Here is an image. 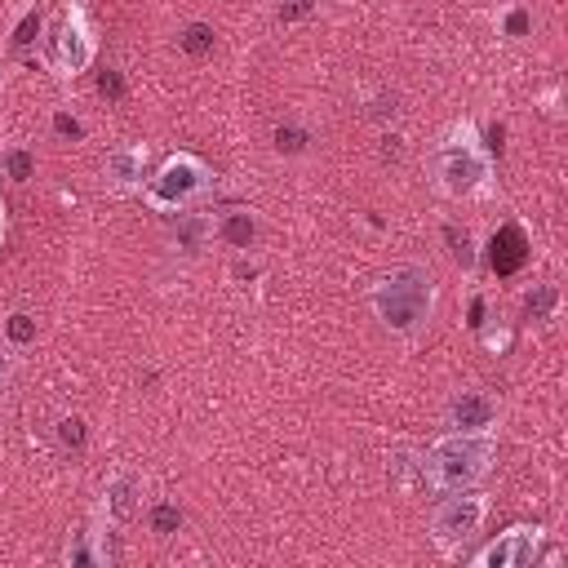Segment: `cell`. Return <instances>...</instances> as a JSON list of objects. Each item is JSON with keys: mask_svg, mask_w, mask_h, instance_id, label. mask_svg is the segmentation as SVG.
I'll return each instance as SVG.
<instances>
[{"mask_svg": "<svg viewBox=\"0 0 568 568\" xmlns=\"http://www.w3.org/2000/svg\"><path fill=\"white\" fill-rule=\"evenodd\" d=\"M146 160H151L146 142H124V146H115V151L106 155V164H102V182H106V191H115V195H133V191H142Z\"/></svg>", "mask_w": 568, "mask_h": 568, "instance_id": "obj_8", "label": "cell"}, {"mask_svg": "<svg viewBox=\"0 0 568 568\" xmlns=\"http://www.w3.org/2000/svg\"><path fill=\"white\" fill-rule=\"evenodd\" d=\"M62 439L75 444V439H80V422H62Z\"/></svg>", "mask_w": 568, "mask_h": 568, "instance_id": "obj_21", "label": "cell"}, {"mask_svg": "<svg viewBox=\"0 0 568 568\" xmlns=\"http://www.w3.org/2000/svg\"><path fill=\"white\" fill-rule=\"evenodd\" d=\"M430 182L448 200H479L493 186V155L470 124H453L430 146Z\"/></svg>", "mask_w": 568, "mask_h": 568, "instance_id": "obj_1", "label": "cell"}, {"mask_svg": "<svg viewBox=\"0 0 568 568\" xmlns=\"http://www.w3.org/2000/svg\"><path fill=\"white\" fill-rule=\"evenodd\" d=\"M275 138H280V151H284V146H288V151H297V146H302V133H284V129H280Z\"/></svg>", "mask_w": 568, "mask_h": 568, "instance_id": "obj_20", "label": "cell"}, {"mask_svg": "<svg viewBox=\"0 0 568 568\" xmlns=\"http://www.w3.org/2000/svg\"><path fill=\"white\" fill-rule=\"evenodd\" d=\"M555 306H559V297H555V288H550V284H537V288L528 293V315H532V320H550V315H555Z\"/></svg>", "mask_w": 568, "mask_h": 568, "instance_id": "obj_13", "label": "cell"}, {"mask_svg": "<svg viewBox=\"0 0 568 568\" xmlns=\"http://www.w3.org/2000/svg\"><path fill=\"white\" fill-rule=\"evenodd\" d=\"M0 240H4V204H0Z\"/></svg>", "mask_w": 568, "mask_h": 568, "instance_id": "obj_23", "label": "cell"}, {"mask_svg": "<svg viewBox=\"0 0 568 568\" xmlns=\"http://www.w3.org/2000/svg\"><path fill=\"white\" fill-rule=\"evenodd\" d=\"M222 235H226L235 248H248V240H253V217H248V213H231V217L222 222Z\"/></svg>", "mask_w": 568, "mask_h": 568, "instance_id": "obj_12", "label": "cell"}, {"mask_svg": "<svg viewBox=\"0 0 568 568\" xmlns=\"http://www.w3.org/2000/svg\"><path fill=\"white\" fill-rule=\"evenodd\" d=\"M373 315L399 333V337H417L430 315H435V280L426 266H395L390 275H382L373 284Z\"/></svg>", "mask_w": 568, "mask_h": 568, "instance_id": "obj_3", "label": "cell"}, {"mask_svg": "<svg viewBox=\"0 0 568 568\" xmlns=\"http://www.w3.org/2000/svg\"><path fill=\"white\" fill-rule=\"evenodd\" d=\"M541 537H546V528H537V524H515V528H506L497 541H488L470 564H475V568H532V559H537V550H541Z\"/></svg>", "mask_w": 568, "mask_h": 568, "instance_id": "obj_7", "label": "cell"}, {"mask_svg": "<svg viewBox=\"0 0 568 568\" xmlns=\"http://www.w3.org/2000/svg\"><path fill=\"white\" fill-rule=\"evenodd\" d=\"M488 519V497L475 488L444 493V501L430 510V537L439 550H462Z\"/></svg>", "mask_w": 568, "mask_h": 568, "instance_id": "obj_5", "label": "cell"}, {"mask_svg": "<svg viewBox=\"0 0 568 568\" xmlns=\"http://www.w3.org/2000/svg\"><path fill=\"white\" fill-rule=\"evenodd\" d=\"M151 524H155V532H173L182 524V515H178V506H155L151 510Z\"/></svg>", "mask_w": 568, "mask_h": 568, "instance_id": "obj_17", "label": "cell"}, {"mask_svg": "<svg viewBox=\"0 0 568 568\" xmlns=\"http://www.w3.org/2000/svg\"><path fill=\"white\" fill-rule=\"evenodd\" d=\"M493 462H497L493 430H448L426 448L422 475L435 493H462L475 488L493 470Z\"/></svg>", "mask_w": 568, "mask_h": 568, "instance_id": "obj_2", "label": "cell"}, {"mask_svg": "<svg viewBox=\"0 0 568 568\" xmlns=\"http://www.w3.org/2000/svg\"><path fill=\"white\" fill-rule=\"evenodd\" d=\"M4 377H9V368H4V355H0V390H4Z\"/></svg>", "mask_w": 568, "mask_h": 568, "instance_id": "obj_22", "label": "cell"}, {"mask_svg": "<svg viewBox=\"0 0 568 568\" xmlns=\"http://www.w3.org/2000/svg\"><path fill=\"white\" fill-rule=\"evenodd\" d=\"M0 169H4V178H13V182H27L36 164H31V155H27V151H4V155H0Z\"/></svg>", "mask_w": 568, "mask_h": 568, "instance_id": "obj_14", "label": "cell"}, {"mask_svg": "<svg viewBox=\"0 0 568 568\" xmlns=\"http://www.w3.org/2000/svg\"><path fill=\"white\" fill-rule=\"evenodd\" d=\"M182 49H186V53H209V49H213V31H209L204 22H191V27L182 31Z\"/></svg>", "mask_w": 568, "mask_h": 568, "instance_id": "obj_15", "label": "cell"}, {"mask_svg": "<svg viewBox=\"0 0 568 568\" xmlns=\"http://www.w3.org/2000/svg\"><path fill=\"white\" fill-rule=\"evenodd\" d=\"M448 426L453 430H493L497 426V399L484 390H462L448 404Z\"/></svg>", "mask_w": 568, "mask_h": 568, "instance_id": "obj_9", "label": "cell"}, {"mask_svg": "<svg viewBox=\"0 0 568 568\" xmlns=\"http://www.w3.org/2000/svg\"><path fill=\"white\" fill-rule=\"evenodd\" d=\"M311 4H315V0H284V4H280V18H284V22H288V18H302V13H311Z\"/></svg>", "mask_w": 568, "mask_h": 568, "instance_id": "obj_18", "label": "cell"}, {"mask_svg": "<svg viewBox=\"0 0 568 568\" xmlns=\"http://www.w3.org/2000/svg\"><path fill=\"white\" fill-rule=\"evenodd\" d=\"M138 497H142V484L133 470H115L102 488V519L106 524H124L138 515Z\"/></svg>", "mask_w": 568, "mask_h": 568, "instance_id": "obj_10", "label": "cell"}, {"mask_svg": "<svg viewBox=\"0 0 568 568\" xmlns=\"http://www.w3.org/2000/svg\"><path fill=\"white\" fill-rule=\"evenodd\" d=\"M9 337H13L18 346H27V342L36 337V320H31V315H22V311H18V315H9Z\"/></svg>", "mask_w": 568, "mask_h": 568, "instance_id": "obj_16", "label": "cell"}, {"mask_svg": "<svg viewBox=\"0 0 568 568\" xmlns=\"http://www.w3.org/2000/svg\"><path fill=\"white\" fill-rule=\"evenodd\" d=\"M102 93H111V98H120V93H124V80H120L115 71H106V75H102Z\"/></svg>", "mask_w": 568, "mask_h": 568, "instance_id": "obj_19", "label": "cell"}, {"mask_svg": "<svg viewBox=\"0 0 568 568\" xmlns=\"http://www.w3.org/2000/svg\"><path fill=\"white\" fill-rule=\"evenodd\" d=\"M209 164L200 160V155H191V151H178V155H169L155 173H146V182H142V200H146V209H155V213H182V209H191L204 191H209Z\"/></svg>", "mask_w": 568, "mask_h": 568, "instance_id": "obj_4", "label": "cell"}, {"mask_svg": "<svg viewBox=\"0 0 568 568\" xmlns=\"http://www.w3.org/2000/svg\"><path fill=\"white\" fill-rule=\"evenodd\" d=\"M93 53H98V40H93V22L84 13V0H67L62 18L53 27V49H49L53 71L62 80H71V75H80L93 62Z\"/></svg>", "mask_w": 568, "mask_h": 568, "instance_id": "obj_6", "label": "cell"}, {"mask_svg": "<svg viewBox=\"0 0 568 568\" xmlns=\"http://www.w3.org/2000/svg\"><path fill=\"white\" fill-rule=\"evenodd\" d=\"M519 262H524V235H519L515 226L497 231V240H493V266L506 275V271H515Z\"/></svg>", "mask_w": 568, "mask_h": 568, "instance_id": "obj_11", "label": "cell"}]
</instances>
